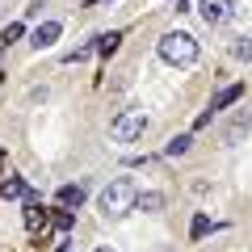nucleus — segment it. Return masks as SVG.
Instances as JSON below:
<instances>
[{"label":"nucleus","mask_w":252,"mask_h":252,"mask_svg":"<svg viewBox=\"0 0 252 252\" xmlns=\"http://www.w3.org/2000/svg\"><path fill=\"white\" fill-rule=\"evenodd\" d=\"M80 202H84V185H63L59 189V206L72 210V206H80Z\"/></svg>","instance_id":"obj_8"},{"label":"nucleus","mask_w":252,"mask_h":252,"mask_svg":"<svg viewBox=\"0 0 252 252\" xmlns=\"http://www.w3.org/2000/svg\"><path fill=\"white\" fill-rule=\"evenodd\" d=\"M55 38H59V21H42V26L34 30V46L42 51V46H51Z\"/></svg>","instance_id":"obj_6"},{"label":"nucleus","mask_w":252,"mask_h":252,"mask_svg":"<svg viewBox=\"0 0 252 252\" xmlns=\"http://www.w3.org/2000/svg\"><path fill=\"white\" fill-rule=\"evenodd\" d=\"M160 59L172 63V67H189V63L198 59V42L189 34H181V30H172V34L160 38Z\"/></svg>","instance_id":"obj_2"},{"label":"nucleus","mask_w":252,"mask_h":252,"mask_svg":"<svg viewBox=\"0 0 252 252\" xmlns=\"http://www.w3.org/2000/svg\"><path fill=\"white\" fill-rule=\"evenodd\" d=\"M240 135H248V114H235L231 118V126L223 130V143H235Z\"/></svg>","instance_id":"obj_7"},{"label":"nucleus","mask_w":252,"mask_h":252,"mask_svg":"<svg viewBox=\"0 0 252 252\" xmlns=\"http://www.w3.org/2000/svg\"><path fill=\"white\" fill-rule=\"evenodd\" d=\"M240 97H244V84H231V89H223V93H219L215 101H210V118H215L219 109H227V105H235V101H240Z\"/></svg>","instance_id":"obj_5"},{"label":"nucleus","mask_w":252,"mask_h":252,"mask_svg":"<svg viewBox=\"0 0 252 252\" xmlns=\"http://www.w3.org/2000/svg\"><path fill=\"white\" fill-rule=\"evenodd\" d=\"M13 38H21V26H9L4 34H0V42H13Z\"/></svg>","instance_id":"obj_14"},{"label":"nucleus","mask_w":252,"mask_h":252,"mask_svg":"<svg viewBox=\"0 0 252 252\" xmlns=\"http://www.w3.org/2000/svg\"><path fill=\"white\" fill-rule=\"evenodd\" d=\"M0 193H4V198H21V193H26V181L9 177V181H4V185H0Z\"/></svg>","instance_id":"obj_10"},{"label":"nucleus","mask_w":252,"mask_h":252,"mask_svg":"<svg viewBox=\"0 0 252 252\" xmlns=\"http://www.w3.org/2000/svg\"><path fill=\"white\" fill-rule=\"evenodd\" d=\"M118 42H122V34H101V38H97V51L114 55V51H118Z\"/></svg>","instance_id":"obj_11"},{"label":"nucleus","mask_w":252,"mask_h":252,"mask_svg":"<svg viewBox=\"0 0 252 252\" xmlns=\"http://www.w3.org/2000/svg\"><path fill=\"white\" fill-rule=\"evenodd\" d=\"M185 152H189V139H185V135L168 139V147H164V156H185Z\"/></svg>","instance_id":"obj_12"},{"label":"nucleus","mask_w":252,"mask_h":252,"mask_svg":"<svg viewBox=\"0 0 252 252\" xmlns=\"http://www.w3.org/2000/svg\"><path fill=\"white\" fill-rule=\"evenodd\" d=\"M59 252H72V248H67V244H63V248H59Z\"/></svg>","instance_id":"obj_15"},{"label":"nucleus","mask_w":252,"mask_h":252,"mask_svg":"<svg viewBox=\"0 0 252 252\" xmlns=\"http://www.w3.org/2000/svg\"><path fill=\"white\" fill-rule=\"evenodd\" d=\"M135 202H139V189H135V181H130V177H118V181H109V185L101 189V215H105V219L130 215Z\"/></svg>","instance_id":"obj_1"},{"label":"nucleus","mask_w":252,"mask_h":252,"mask_svg":"<svg viewBox=\"0 0 252 252\" xmlns=\"http://www.w3.org/2000/svg\"><path fill=\"white\" fill-rule=\"evenodd\" d=\"M231 13H235L231 0H198V17L206 26H223V21H231Z\"/></svg>","instance_id":"obj_4"},{"label":"nucleus","mask_w":252,"mask_h":252,"mask_svg":"<svg viewBox=\"0 0 252 252\" xmlns=\"http://www.w3.org/2000/svg\"><path fill=\"white\" fill-rule=\"evenodd\" d=\"M135 206H139V210H147V215H156V210H164V193H139Z\"/></svg>","instance_id":"obj_9"},{"label":"nucleus","mask_w":252,"mask_h":252,"mask_svg":"<svg viewBox=\"0 0 252 252\" xmlns=\"http://www.w3.org/2000/svg\"><path fill=\"white\" fill-rule=\"evenodd\" d=\"M231 55H235V59H252V42H248V38H240V42L231 46Z\"/></svg>","instance_id":"obj_13"},{"label":"nucleus","mask_w":252,"mask_h":252,"mask_svg":"<svg viewBox=\"0 0 252 252\" xmlns=\"http://www.w3.org/2000/svg\"><path fill=\"white\" fill-rule=\"evenodd\" d=\"M143 130H147L143 109H126V114H118L114 126H109V135H114L118 143H135V139H143Z\"/></svg>","instance_id":"obj_3"},{"label":"nucleus","mask_w":252,"mask_h":252,"mask_svg":"<svg viewBox=\"0 0 252 252\" xmlns=\"http://www.w3.org/2000/svg\"><path fill=\"white\" fill-rule=\"evenodd\" d=\"M97 252H109V248H97Z\"/></svg>","instance_id":"obj_16"}]
</instances>
